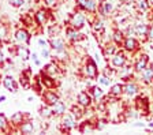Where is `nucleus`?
Returning <instances> with one entry per match:
<instances>
[{"label":"nucleus","instance_id":"obj_17","mask_svg":"<svg viewBox=\"0 0 153 135\" xmlns=\"http://www.w3.org/2000/svg\"><path fill=\"white\" fill-rule=\"evenodd\" d=\"M18 131L21 132V134H25V135L33 134V132L36 131L34 124H33V120L32 119H25L22 123H21V125L18 127Z\"/></svg>","mask_w":153,"mask_h":135},{"label":"nucleus","instance_id":"obj_47","mask_svg":"<svg viewBox=\"0 0 153 135\" xmlns=\"http://www.w3.org/2000/svg\"><path fill=\"white\" fill-rule=\"evenodd\" d=\"M37 42H38V45H40V48H45V46H49L48 41H45L44 38H38Z\"/></svg>","mask_w":153,"mask_h":135},{"label":"nucleus","instance_id":"obj_45","mask_svg":"<svg viewBox=\"0 0 153 135\" xmlns=\"http://www.w3.org/2000/svg\"><path fill=\"white\" fill-rule=\"evenodd\" d=\"M146 38L150 40V41H153V23L152 25L148 26V34H146Z\"/></svg>","mask_w":153,"mask_h":135},{"label":"nucleus","instance_id":"obj_37","mask_svg":"<svg viewBox=\"0 0 153 135\" xmlns=\"http://www.w3.org/2000/svg\"><path fill=\"white\" fill-rule=\"evenodd\" d=\"M93 130H94V127H93L92 123H89V122H85L79 125V131L82 132V134H85V132H90V131H93Z\"/></svg>","mask_w":153,"mask_h":135},{"label":"nucleus","instance_id":"obj_9","mask_svg":"<svg viewBox=\"0 0 153 135\" xmlns=\"http://www.w3.org/2000/svg\"><path fill=\"white\" fill-rule=\"evenodd\" d=\"M14 38H15V41L19 42V44L29 45L30 44L32 35H30V33L27 32V29H25V27H18V29L15 30V33H14Z\"/></svg>","mask_w":153,"mask_h":135},{"label":"nucleus","instance_id":"obj_7","mask_svg":"<svg viewBox=\"0 0 153 135\" xmlns=\"http://www.w3.org/2000/svg\"><path fill=\"white\" fill-rule=\"evenodd\" d=\"M49 16H51V14H49V10L48 8H38L37 11L34 13V22L37 26H44L47 25L48 22H49Z\"/></svg>","mask_w":153,"mask_h":135},{"label":"nucleus","instance_id":"obj_19","mask_svg":"<svg viewBox=\"0 0 153 135\" xmlns=\"http://www.w3.org/2000/svg\"><path fill=\"white\" fill-rule=\"evenodd\" d=\"M3 86L8 90L10 93H16L18 91V83L11 75H6L3 78Z\"/></svg>","mask_w":153,"mask_h":135},{"label":"nucleus","instance_id":"obj_10","mask_svg":"<svg viewBox=\"0 0 153 135\" xmlns=\"http://www.w3.org/2000/svg\"><path fill=\"white\" fill-rule=\"evenodd\" d=\"M41 97H42V101H44V104H45V105H48V106L53 105V104L56 103L59 98H60V97H59V94H57L53 89H47L45 91H42Z\"/></svg>","mask_w":153,"mask_h":135},{"label":"nucleus","instance_id":"obj_13","mask_svg":"<svg viewBox=\"0 0 153 135\" xmlns=\"http://www.w3.org/2000/svg\"><path fill=\"white\" fill-rule=\"evenodd\" d=\"M138 91H140V87L133 80H127L123 83V94H126L127 97H135Z\"/></svg>","mask_w":153,"mask_h":135},{"label":"nucleus","instance_id":"obj_36","mask_svg":"<svg viewBox=\"0 0 153 135\" xmlns=\"http://www.w3.org/2000/svg\"><path fill=\"white\" fill-rule=\"evenodd\" d=\"M48 35L49 37H55V35H59V32H60V27L59 25L56 23H51V25H48Z\"/></svg>","mask_w":153,"mask_h":135},{"label":"nucleus","instance_id":"obj_43","mask_svg":"<svg viewBox=\"0 0 153 135\" xmlns=\"http://www.w3.org/2000/svg\"><path fill=\"white\" fill-rule=\"evenodd\" d=\"M75 1H76L78 8H79L81 11H85L86 13V1H88V0H75Z\"/></svg>","mask_w":153,"mask_h":135},{"label":"nucleus","instance_id":"obj_44","mask_svg":"<svg viewBox=\"0 0 153 135\" xmlns=\"http://www.w3.org/2000/svg\"><path fill=\"white\" fill-rule=\"evenodd\" d=\"M114 72H115V68H112V67H105V70L102 71V75H105V77H109V78H111L112 75H114Z\"/></svg>","mask_w":153,"mask_h":135},{"label":"nucleus","instance_id":"obj_22","mask_svg":"<svg viewBox=\"0 0 153 135\" xmlns=\"http://www.w3.org/2000/svg\"><path fill=\"white\" fill-rule=\"evenodd\" d=\"M99 10H100V13H101V15H105V16L112 14V11H114V3H112V0H104L102 3H100Z\"/></svg>","mask_w":153,"mask_h":135},{"label":"nucleus","instance_id":"obj_38","mask_svg":"<svg viewBox=\"0 0 153 135\" xmlns=\"http://www.w3.org/2000/svg\"><path fill=\"white\" fill-rule=\"evenodd\" d=\"M40 56H41L42 59H51L52 56V51L49 46H45V48H41V51H40Z\"/></svg>","mask_w":153,"mask_h":135},{"label":"nucleus","instance_id":"obj_15","mask_svg":"<svg viewBox=\"0 0 153 135\" xmlns=\"http://www.w3.org/2000/svg\"><path fill=\"white\" fill-rule=\"evenodd\" d=\"M133 30L135 33V37H140L142 40H146V34H148V25L143 22H135L133 26Z\"/></svg>","mask_w":153,"mask_h":135},{"label":"nucleus","instance_id":"obj_48","mask_svg":"<svg viewBox=\"0 0 153 135\" xmlns=\"http://www.w3.org/2000/svg\"><path fill=\"white\" fill-rule=\"evenodd\" d=\"M30 58L33 59V61H34L36 66H41V61H40V59H38V55H37V53H33V56L30 55Z\"/></svg>","mask_w":153,"mask_h":135},{"label":"nucleus","instance_id":"obj_11","mask_svg":"<svg viewBox=\"0 0 153 135\" xmlns=\"http://www.w3.org/2000/svg\"><path fill=\"white\" fill-rule=\"evenodd\" d=\"M25 119H30V116H29L27 113H25V112H15L13 116H11V119H10V122H11V123H10V125H11V127H14L16 132H19L18 131V127L21 125V123H22Z\"/></svg>","mask_w":153,"mask_h":135},{"label":"nucleus","instance_id":"obj_26","mask_svg":"<svg viewBox=\"0 0 153 135\" xmlns=\"http://www.w3.org/2000/svg\"><path fill=\"white\" fill-rule=\"evenodd\" d=\"M92 30L96 35H102L105 33V26H104V22L100 21L99 18L96 19V22L92 23Z\"/></svg>","mask_w":153,"mask_h":135},{"label":"nucleus","instance_id":"obj_18","mask_svg":"<svg viewBox=\"0 0 153 135\" xmlns=\"http://www.w3.org/2000/svg\"><path fill=\"white\" fill-rule=\"evenodd\" d=\"M122 94H123V83H114L111 85L109 87V91H108V98H115V100H118L120 98Z\"/></svg>","mask_w":153,"mask_h":135},{"label":"nucleus","instance_id":"obj_52","mask_svg":"<svg viewBox=\"0 0 153 135\" xmlns=\"http://www.w3.org/2000/svg\"><path fill=\"white\" fill-rule=\"evenodd\" d=\"M148 3H149V6L153 8V0H148Z\"/></svg>","mask_w":153,"mask_h":135},{"label":"nucleus","instance_id":"obj_20","mask_svg":"<svg viewBox=\"0 0 153 135\" xmlns=\"http://www.w3.org/2000/svg\"><path fill=\"white\" fill-rule=\"evenodd\" d=\"M66 35H67V38L70 40V41H73V42H78V41H81V40L85 38L83 34L79 33V30L74 29V27H71V26H68V27L66 29Z\"/></svg>","mask_w":153,"mask_h":135},{"label":"nucleus","instance_id":"obj_42","mask_svg":"<svg viewBox=\"0 0 153 135\" xmlns=\"http://www.w3.org/2000/svg\"><path fill=\"white\" fill-rule=\"evenodd\" d=\"M44 3H45V7H47V8H53V7L57 6L59 0H44Z\"/></svg>","mask_w":153,"mask_h":135},{"label":"nucleus","instance_id":"obj_32","mask_svg":"<svg viewBox=\"0 0 153 135\" xmlns=\"http://www.w3.org/2000/svg\"><path fill=\"white\" fill-rule=\"evenodd\" d=\"M0 131L1 132H11V127H10V122L6 117L4 113H0Z\"/></svg>","mask_w":153,"mask_h":135},{"label":"nucleus","instance_id":"obj_4","mask_svg":"<svg viewBox=\"0 0 153 135\" xmlns=\"http://www.w3.org/2000/svg\"><path fill=\"white\" fill-rule=\"evenodd\" d=\"M126 64H127V56H126L124 51L118 49V51L111 56V66L115 67V70H119V68H122Z\"/></svg>","mask_w":153,"mask_h":135},{"label":"nucleus","instance_id":"obj_5","mask_svg":"<svg viewBox=\"0 0 153 135\" xmlns=\"http://www.w3.org/2000/svg\"><path fill=\"white\" fill-rule=\"evenodd\" d=\"M49 48L53 53H57V52H64L66 51V41L64 38L59 37V35H55V37H49Z\"/></svg>","mask_w":153,"mask_h":135},{"label":"nucleus","instance_id":"obj_50","mask_svg":"<svg viewBox=\"0 0 153 135\" xmlns=\"http://www.w3.org/2000/svg\"><path fill=\"white\" fill-rule=\"evenodd\" d=\"M134 127H145V124H143V123H135Z\"/></svg>","mask_w":153,"mask_h":135},{"label":"nucleus","instance_id":"obj_35","mask_svg":"<svg viewBox=\"0 0 153 135\" xmlns=\"http://www.w3.org/2000/svg\"><path fill=\"white\" fill-rule=\"evenodd\" d=\"M97 7H99L97 0H88V1H86V13L94 14L96 11H97Z\"/></svg>","mask_w":153,"mask_h":135},{"label":"nucleus","instance_id":"obj_29","mask_svg":"<svg viewBox=\"0 0 153 135\" xmlns=\"http://www.w3.org/2000/svg\"><path fill=\"white\" fill-rule=\"evenodd\" d=\"M47 74L52 75V77H55V75L59 72V67H57V61H51V63H48V64L44 66V70Z\"/></svg>","mask_w":153,"mask_h":135},{"label":"nucleus","instance_id":"obj_21","mask_svg":"<svg viewBox=\"0 0 153 135\" xmlns=\"http://www.w3.org/2000/svg\"><path fill=\"white\" fill-rule=\"evenodd\" d=\"M119 77H120V79H123L124 82H127V80H130L131 78L134 77V67H131V66H123L122 68H119Z\"/></svg>","mask_w":153,"mask_h":135},{"label":"nucleus","instance_id":"obj_49","mask_svg":"<svg viewBox=\"0 0 153 135\" xmlns=\"http://www.w3.org/2000/svg\"><path fill=\"white\" fill-rule=\"evenodd\" d=\"M6 63V58H4V53L0 51V66H3Z\"/></svg>","mask_w":153,"mask_h":135},{"label":"nucleus","instance_id":"obj_33","mask_svg":"<svg viewBox=\"0 0 153 135\" xmlns=\"http://www.w3.org/2000/svg\"><path fill=\"white\" fill-rule=\"evenodd\" d=\"M116 51H118V45L116 44H108V45H105L104 48H102V53H104L105 58H108V56L111 58Z\"/></svg>","mask_w":153,"mask_h":135},{"label":"nucleus","instance_id":"obj_39","mask_svg":"<svg viewBox=\"0 0 153 135\" xmlns=\"http://www.w3.org/2000/svg\"><path fill=\"white\" fill-rule=\"evenodd\" d=\"M8 35V29L6 25H0V42H3Z\"/></svg>","mask_w":153,"mask_h":135},{"label":"nucleus","instance_id":"obj_16","mask_svg":"<svg viewBox=\"0 0 153 135\" xmlns=\"http://www.w3.org/2000/svg\"><path fill=\"white\" fill-rule=\"evenodd\" d=\"M148 66H149V56H148L146 53H142V55H140V58H137V60H135L133 67H134V71L141 72V71L145 70Z\"/></svg>","mask_w":153,"mask_h":135},{"label":"nucleus","instance_id":"obj_14","mask_svg":"<svg viewBox=\"0 0 153 135\" xmlns=\"http://www.w3.org/2000/svg\"><path fill=\"white\" fill-rule=\"evenodd\" d=\"M32 70L30 68H26V70H23L22 72H21V75H19V85L22 87H25V89H29V87L32 86Z\"/></svg>","mask_w":153,"mask_h":135},{"label":"nucleus","instance_id":"obj_28","mask_svg":"<svg viewBox=\"0 0 153 135\" xmlns=\"http://www.w3.org/2000/svg\"><path fill=\"white\" fill-rule=\"evenodd\" d=\"M135 108L137 111H142V112H148L149 109V103L145 97H138L137 100H135Z\"/></svg>","mask_w":153,"mask_h":135},{"label":"nucleus","instance_id":"obj_23","mask_svg":"<svg viewBox=\"0 0 153 135\" xmlns=\"http://www.w3.org/2000/svg\"><path fill=\"white\" fill-rule=\"evenodd\" d=\"M51 109H52L53 116H62L67 111V108H66V104H64L63 101L59 98V100H57L53 105H51Z\"/></svg>","mask_w":153,"mask_h":135},{"label":"nucleus","instance_id":"obj_6","mask_svg":"<svg viewBox=\"0 0 153 135\" xmlns=\"http://www.w3.org/2000/svg\"><path fill=\"white\" fill-rule=\"evenodd\" d=\"M40 80H41V85L42 87H45V89H56L57 86H59V82H57L56 79H55V77H52V75L47 74L45 71L41 70V72H40Z\"/></svg>","mask_w":153,"mask_h":135},{"label":"nucleus","instance_id":"obj_53","mask_svg":"<svg viewBox=\"0 0 153 135\" xmlns=\"http://www.w3.org/2000/svg\"><path fill=\"white\" fill-rule=\"evenodd\" d=\"M149 127H150V128H153V122H152V123H149Z\"/></svg>","mask_w":153,"mask_h":135},{"label":"nucleus","instance_id":"obj_40","mask_svg":"<svg viewBox=\"0 0 153 135\" xmlns=\"http://www.w3.org/2000/svg\"><path fill=\"white\" fill-rule=\"evenodd\" d=\"M99 82L102 85V86H111V78L109 77H105V75H99Z\"/></svg>","mask_w":153,"mask_h":135},{"label":"nucleus","instance_id":"obj_12","mask_svg":"<svg viewBox=\"0 0 153 135\" xmlns=\"http://www.w3.org/2000/svg\"><path fill=\"white\" fill-rule=\"evenodd\" d=\"M93 103V98L90 96V93L88 91H79L78 96H76V104L82 108H89Z\"/></svg>","mask_w":153,"mask_h":135},{"label":"nucleus","instance_id":"obj_54","mask_svg":"<svg viewBox=\"0 0 153 135\" xmlns=\"http://www.w3.org/2000/svg\"><path fill=\"white\" fill-rule=\"evenodd\" d=\"M149 66H150V67L153 68V61H152V63H149Z\"/></svg>","mask_w":153,"mask_h":135},{"label":"nucleus","instance_id":"obj_1","mask_svg":"<svg viewBox=\"0 0 153 135\" xmlns=\"http://www.w3.org/2000/svg\"><path fill=\"white\" fill-rule=\"evenodd\" d=\"M62 117V123H60V130L63 132H70L74 128H76V117L73 115L71 112H64Z\"/></svg>","mask_w":153,"mask_h":135},{"label":"nucleus","instance_id":"obj_34","mask_svg":"<svg viewBox=\"0 0 153 135\" xmlns=\"http://www.w3.org/2000/svg\"><path fill=\"white\" fill-rule=\"evenodd\" d=\"M40 116H41L42 119H51V117H53V113H52V109L51 106L48 105H44L40 109Z\"/></svg>","mask_w":153,"mask_h":135},{"label":"nucleus","instance_id":"obj_30","mask_svg":"<svg viewBox=\"0 0 153 135\" xmlns=\"http://www.w3.org/2000/svg\"><path fill=\"white\" fill-rule=\"evenodd\" d=\"M124 32L123 30H120V29H116L114 32V34H112V42L114 44H116L119 46V45H122L123 44V40H124Z\"/></svg>","mask_w":153,"mask_h":135},{"label":"nucleus","instance_id":"obj_46","mask_svg":"<svg viewBox=\"0 0 153 135\" xmlns=\"http://www.w3.org/2000/svg\"><path fill=\"white\" fill-rule=\"evenodd\" d=\"M137 116H138L137 108L133 109V111H127V112H126V117H127V119H130V117H137Z\"/></svg>","mask_w":153,"mask_h":135},{"label":"nucleus","instance_id":"obj_24","mask_svg":"<svg viewBox=\"0 0 153 135\" xmlns=\"http://www.w3.org/2000/svg\"><path fill=\"white\" fill-rule=\"evenodd\" d=\"M14 53H15L19 59H22L23 61L29 60V58H30V49H29L27 46H22V44L19 45V46H15V52H14Z\"/></svg>","mask_w":153,"mask_h":135},{"label":"nucleus","instance_id":"obj_27","mask_svg":"<svg viewBox=\"0 0 153 135\" xmlns=\"http://www.w3.org/2000/svg\"><path fill=\"white\" fill-rule=\"evenodd\" d=\"M141 80H143L145 83L153 82V68L150 66H148L145 70L141 71Z\"/></svg>","mask_w":153,"mask_h":135},{"label":"nucleus","instance_id":"obj_8","mask_svg":"<svg viewBox=\"0 0 153 135\" xmlns=\"http://www.w3.org/2000/svg\"><path fill=\"white\" fill-rule=\"evenodd\" d=\"M122 46H123V49L126 52L134 53V52H137L138 49H140V41L137 40V37H128V35H126Z\"/></svg>","mask_w":153,"mask_h":135},{"label":"nucleus","instance_id":"obj_51","mask_svg":"<svg viewBox=\"0 0 153 135\" xmlns=\"http://www.w3.org/2000/svg\"><path fill=\"white\" fill-rule=\"evenodd\" d=\"M6 98H7L6 96H0V103H4V101H6Z\"/></svg>","mask_w":153,"mask_h":135},{"label":"nucleus","instance_id":"obj_25","mask_svg":"<svg viewBox=\"0 0 153 135\" xmlns=\"http://www.w3.org/2000/svg\"><path fill=\"white\" fill-rule=\"evenodd\" d=\"M90 96H92L93 101L99 103V101L102 100V97H104V90L100 86H92V89H90Z\"/></svg>","mask_w":153,"mask_h":135},{"label":"nucleus","instance_id":"obj_2","mask_svg":"<svg viewBox=\"0 0 153 135\" xmlns=\"http://www.w3.org/2000/svg\"><path fill=\"white\" fill-rule=\"evenodd\" d=\"M83 74L89 79H97V77H99V66H97L94 59L92 58L86 59L85 66H83Z\"/></svg>","mask_w":153,"mask_h":135},{"label":"nucleus","instance_id":"obj_31","mask_svg":"<svg viewBox=\"0 0 153 135\" xmlns=\"http://www.w3.org/2000/svg\"><path fill=\"white\" fill-rule=\"evenodd\" d=\"M134 6H135V8H137L138 13H141V14L146 13V11L150 8L148 0H135V1H134Z\"/></svg>","mask_w":153,"mask_h":135},{"label":"nucleus","instance_id":"obj_41","mask_svg":"<svg viewBox=\"0 0 153 135\" xmlns=\"http://www.w3.org/2000/svg\"><path fill=\"white\" fill-rule=\"evenodd\" d=\"M8 1V4L11 7H14V8H19V7H22L23 4H25V0H7Z\"/></svg>","mask_w":153,"mask_h":135},{"label":"nucleus","instance_id":"obj_3","mask_svg":"<svg viewBox=\"0 0 153 135\" xmlns=\"http://www.w3.org/2000/svg\"><path fill=\"white\" fill-rule=\"evenodd\" d=\"M86 23V15H85V11H75L74 14H71L70 19H68V26L74 27L76 30H81L85 26Z\"/></svg>","mask_w":153,"mask_h":135}]
</instances>
